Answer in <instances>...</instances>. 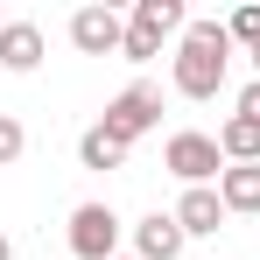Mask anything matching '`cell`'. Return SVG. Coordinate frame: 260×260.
Instances as JSON below:
<instances>
[{
  "mask_svg": "<svg viewBox=\"0 0 260 260\" xmlns=\"http://www.w3.org/2000/svg\"><path fill=\"white\" fill-rule=\"evenodd\" d=\"M120 260H134V253H120Z\"/></svg>",
  "mask_w": 260,
  "mask_h": 260,
  "instance_id": "obj_19",
  "label": "cell"
},
{
  "mask_svg": "<svg viewBox=\"0 0 260 260\" xmlns=\"http://www.w3.org/2000/svg\"><path fill=\"white\" fill-rule=\"evenodd\" d=\"M78 162L99 169V176H106V169H127V141H113L106 127H85V134H78Z\"/></svg>",
  "mask_w": 260,
  "mask_h": 260,
  "instance_id": "obj_11",
  "label": "cell"
},
{
  "mask_svg": "<svg viewBox=\"0 0 260 260\" xmlns=\"http://www.w3.org/2000/svg\"><path fill=\"white\" fill-rule=\"evenodd\" d=\"M99 127L113 134V141H127V148H134L141 134H155V127H162V91H155V85H127V91H113Z\"/></svg>",
  "mask_w": 260,
  "mask_h": 260,
  "instance_id": "obj_3",
  "label": "cell"
},
{
  "mask_svg": "<svg viewBox=\"0 0 260 260\" xmlns=\"http://www.w3.org/2000/svg\"><path fill=\"white\" fill-rule=\"evenodd\" d=\"M71 253L78 260H120V211L113 204H78L71 211Z\"/></svg>",
  "mask_w": 260,
  "mask_h": 260,
  "instance_id": "obj_4",
  "label": "cell"
},
{
  "mask_svg": "<svg viewBox=\"0 0 260 260\" xmlns=\"http://www.w3.org/2000/svg\"><path fill=\"white\" fill-rule=\"evenodd\" d=\"M134 260H183V225H176V211H148L134 225Z\"/></svg>",
  "mask_w": 260,
  "mask_h": 260,
  "instance_id": "obj_7",
  "label": "cell"
},
{
  "mask_svg": "<svg viewBox=\"0 0 260 260\" xmlns=\"http://www.w3.org/2000/svg\"><path fill=\"white\" fill-rule=\"evenodd\" d=\"M0 260H14V239H7V232H0Z\"/></svg>",
  "mask_w": 260,
  "mask_h": 260,
  "instance_id": "obj_17",
  "label": "cell"
},
{
  "mask_svg": "<svg viewBox=\"0 0 260 260\" xmlns=\"http://www.w3.org/2000/svg\"><path fill=\"white\" fill-rule=\"evenodd\" d=\"M134 28H148L155 43H162V36H176V43H183L190 7H183V0H141V7H134Z\"/></svg>",
  "mask_w": 260,
  "mask_h": 260,
  "instance_id": "obj_10",
  "label": "cell"
},
{
  "mask_svg": "<svg viewBox=\"0 0 260 260\" xmlns=\"http://www.w3.org/2000/svg\"><path fill=\"white\" fill-rule=\"evenodd\" d=\"M0 28H7V21H0Z\"/></svg>",
  "mask_w": 260,
  "mask_h": 260,
  "instance_id": "obj_20",
  "label": "cell"
},
{
  "mask_svg": "<svg viewBox=\"0 0 260 260\" xmlns=\"http://www.w3.org/2000/svg\"><path fill=\"white\" fill-rule=\"evenodd\" d=\"M225 218H232V211H225L218 183H211V190H183V197H176V225H183V239H211Z\"/></svg>",
  "mask_w": 260,
  "mask_h": 260,
  "instance_id": "obj_6",
  "label": "cell"
},
{
  "mask_svg": "<svg viewBox=\"0 0 260 260\" xmlns=\"http://www.w3.org/2000/svg\"><path fill=\"white\" fill-rule=\"evenodd\" d=\"M218 197H225V211H232V218H253V211H260V162H225Z\"/></svg>",
  "mask_w": 260,
  "mask_h": 260,
  "instance_id": "obj_9",
  "label": "cell"
},
{
  "mask_svg": "<svg viewBox=\"0 0 260 260\" xmlns=\"http://www.w3.org/2000/svg\"><path fill=\"white\" fill-rule=\"evenodd\" d=\"M225 71H232V28L190 14V28H183V43H176V63H169L176 91H183V99H218V91H225Z\"/></svg>",
  "mask_w": 260,
  "mask_h": 260,
  "instance_id": "obj_1",
  "label": "cell"
},
{
  "mask_svg": "<svg viewBox=\"0 0 260 260\" xmlns=\"http://www.w3.org/2000/svg\"><path fill=\"white\" fill-rule=\"evenodd\" d=\"M21 148H28V127H21L14 113H0V169H14V162H21Z\"/></svg>",
  "mask_w": 260,
  "mask_h": 260,
  "instance_id": "obj_13",
  "label": "cell"
},
{
  "mask_svg": "<svg viewBox=\"0 0 260 260\" xmlns=\"http://www.w3.org/2000/svg\"><path fill=\"white\" fill-rule=\"evenodd\" d=\"M36 63H43V28H36V21H7V28H0V71L28 78Z\"/></svg>",
  "mask_w": 260,
  "mask_h": 260,
  "instance_id": "obj_8",
  "label": "cell"
},
{
  "mask_svg": "<svg viewBox=\"0 0 260 260\" xmlns=\"http://www.w3.org/2000/svg\"><path fill=\"white\" fill-rule=\"evenodd\" d=\"M225 28H232V49H239V43H246V49H260V7H239Z\"/></svg>",
  "mask_w": 260,
  "mask_h": 260,
  "instance_id": "obj_15",
  "label": "cell"
},
{
  "mask_svg": "<svg viewBox=\"0 0 260 260\" xmlns=\"http://www.w3.org/2000/svg\"><path fill=\"white\" fill-rule=\"evenodd\" d=\"M120 56H127V63H155V56H162V43H155L148 28H134V21H127V43H120Z\"/></svg>",
  "mask_w": 260,
  "mask_h": 260,
  "instance_id": "obj_14",
  "label": "cell"
},
{
  "mask_svg": "<svg viewBox=\"0 0 260 260\" xmlns=\"http://www.w3.org/2000/svg\"><path fill=\"white\" fill-rule=\"evenodd\" d=\"M239 120H260V78H253L246 91H239Z\"/></svg>",
  "mask_w": 260,
  "mask_h": 260,
  "instance_id": "obj_16",
  "label": "cell"
},
{
  "mask_svg": "<svg viewBox=\"0 0 260 260\" xmlns=\"http://www.w3.org/2000/svg\"><path fill=\"white\" fill-rule=\"evenodd\" d=\"M218 155H225V162H260V120H239V113H232V120L218 127Z\"/></svg>",
  "mask_w": 260,
  "mask_h": 260,
  "instance_id": "obj_12",
  "label": "cell"
},
{
  "mask_svg": "<svg viewBox=\"0 0 260 260\" xmlns=\"http://www.w3.org/2000/svg\"><path fill=\"white\" fill-rule=\"evenodd\" d=\"M253 78H260V49H253Z\"/></svg>",
  "mask_w": 260,
  "mask_h": 260,
  "instance_id": "obj_18",
  "label": "cell"
},
{
  "mask_svg": "<svg viewBox=\"0 0 260 260\" xmlns=\"http://www.w3.org/2000/svg\"><path fill=\"white\" fill-rule=\"evenodd\" d=\"M71 43L85 49V56H120L127 21H120L113 7H78V14H71Z\"/></svg>",
  "mask_w": 260,
  "mask_h": 260,
  "instance_id": "obj_5",
  "label": "cell"
},
{
  "mask_svg": "<svg viewBox=\"0 0 260 260\" xmlns=\"http://www.w3.org/2000/svg\"><path fill=\"white\" fill-rule=\"evenodd\" d=\"M162 162H169V176L183 183V190H211L218 176H225V155H218V134H197V127L169 134Z\"/></svg>",
  "mask_w": 260,
  "mask_h": 260,
  "instance_id": "obj_2",
  "label": "cell"
}]
</instances>
